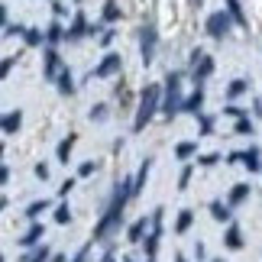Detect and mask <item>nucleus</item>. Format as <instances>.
<instances>
[{"label": "nucleus", "instance_id": "nucleus-1", "mask_svg": "<svg viewBox=\"0 0 262 262\" xmlns=\"http://www.w3.org/2000/svg\"><path fill=\"white\" fill-rule=\"evenodd\" d=\"M126 198H133V185H129V181H123V185L117 188V198H114V204H110V210H107L104 217H100V224L94 227V239L107 236L110 230H114V227L120 224V214H123V204H126Z\"/></svg>", "mask_w": 262, "mask_h": 262}, {"label": "nucleus", "instance_id": "nucleus-2", "mask_svg": "<svg viewBox=\"0 0 262 262\" xmlns=\"http://www.w3.org/2000/svg\"><path fill=\"white\" fill-rule=\"evenodd\" d=\"M159 94H162V88L159 84H146V91H143V97H139V110H136V123H133V129L139 133V129H146V123L152 120V114H156V107H159Z\"/></svg>", "mask_w": 262, "mask_h": 262}, {"label": "nucleus", "instance_id": "nucleus-3", "mask_svg": "<svg viewBox=\"0 0 262 262\" xmlns=\"http://www.w3.org/2000/svg\"><path fill=\"white\" fill-rule=\"evenodd\" d=\"M165 114L168 117H175L178 110H181V75L178 72H168V78H165Z\"/></svg>", "mask_w": 262, "mask_h": 262}, {"label": "nucleus", "instance_id": "nucleus-4", "mask_svg": "<svg viewBox=\"0 0 262 262\" xmlns=\"http://www.w3.org/2000/svg\"><path fill=\"white\" fill-rule=\"evenodd\" d=\"M227 29H230V16L224 13V10H217V13H210V16H207V36L224 39V36H227Z\"/></svg>", "mask_w": 262, "mask_h": 262}, {"label": "nucleus", "instance_id": "nucleus-5", "mask_svg": "<svg viewBox=\"0 0 262 262\" xmlns=\"http://www.w3.org/2000/svg\"><path fill=\"white\" fill-rule=\"evenodd\" d=\"M139 36H143V42H139V49H143V65H152V58H156V29L149 26Z\"/></svg>", "mask_w": 262, "mask_h": 262}, {"label": "nucleus", "instance_id": "nucleus-6", "mask_svg": "<svg viewBox=\"0 0 262 262\" xmlns=\"http://www.w3.org/2000/svg\"><path fill=\"white\" fill-rule=\"evenodd\" d=\"M120 65H123V58L110 52V55L104 58V62H100V65L94 68V78H110V75H117V72H120Z\"/></svg>", "mask_w": 262, "mask_h": 262}, {"label": "nucleus", "instance_id": "nucleus-7", "mask_svg": "<svg viewBox=\"0 0 262 262\" xmlns=\"http://www.w3.org/2000/svg\"><path fill=\"white\" fill-rule=\"evenodd\" d=\"M227 16H230V23L249 26V23H246V13H243V7H239V0H227Z\"/></svg>", "mask_w": 262, "mask_h": 262}, {"label": "nucleus", "instance_id": "nucleus-8", "mask_svg": "<svg viewBox=\"0 0 262 262\" xmlns=\"http://www.w3.org/2000/svg\"><path fill=\"white\" fill-rule=\"evenodd\" d=\"M19 123H23V114H19V110H13V114H7V117H0V129H4V133H16Z\"/></svg>", "mask_w": 262, "mask_h": 262}, {"label": "nucleus", "instance_id": "nucleus-9", "mask_svg": "<svg viewBox=\"0 0 262 262\" xmlns=\"http://www.w3.org/2000/svg\"><path fill=\"white\" fill-rule=\"evenodd\" d=\"M58 72H62V58H58L55 49H49L46 52V78H55Z\"/></svg>", "mask_w": 262, "mask_h": 262}, {"label": "nucleus", "instance_id": "nucleus-10", "mask_svg": "<svg viewBox=\"0 0 262 262\" xmlns=\"http://www.w3.org/2000/svg\"><path fill=\"white\" fill-rule=\"evenodd\" d=\"M88 33V19H84V13H75V23H72V29H68V39H81Z\"/></svg>", "mask_w": 262, "mask_h": 262}, {"label": "nucleus", "instance_id": "nucleus-11", "mask_svg": "<svg viewBox=\"0 0 262 262\" xmlns=\"http://www.w3.org/2000/svg\"><path fill=\"white\" fill-rule=\"evenodd\" d=\"M198 62H201V65H194V81H204V78H207L210 72H214V58H207V55H201V58H198Z\"/></svg>", "mask_w": 262, "mask_h": 262}, {"label": "nucleus", "instance_id": "nucleus-12", "mask_svg": "<svg viewBox=\"0 0 262 262\" xmlns=\"http://www.w3.org/2000/svg\"><path fill=\"white\" fill-rule=\"evenodd\" d=\"M75 139H78V136L72 133V136H65L62 143H58V162H68V156H72V146H75Z\"/></svg>", "mask_w": 262, "mask_h": 262}, {"label": "nucleus", "instance_id": "nucleus-13", "mask_svg": "<svg viewBox=\"0 0 262 262\" xmlns=\"http://www.w3.org/2000/svg\"><path fill=\"white\" fill-rule=\"evenodd\" d=\"M246 198H249V185H233V191H230V204H243Z\"/></svg>", "mask_w": 262, "mask_h": 262}, {"label": "nucleus", "instance_id": "nucleus-14", "mask_svg": "<svg viewBox=\"0 0 262 262\" xmlns=\"http://www.w3.org/2000/svg\"><path fill=\"white\" fill-rule=\"evenodd\" d=\"M201 104H204V91H194V94H191L188 100H185V104H181V110H201Z\"/></svg>", "mask_w": 262, "mask_h": 262}, {"label": "nucleus", "instance_id": "nucleus-15", "mask_svg": "<svg viewBox=\"0 0 262 262\" xmlns=\"http://www.w3.org/2000/svg\"><path fill=\"white\" fill-rule=\"evenodd\" d=\"M239 159L246 162V168H249V172H259V168H262V165H259L262 159H259V152H256V149H249V152H243Z\"/></svg>", "mask_w": 262, "mask_h": 262}, {"label": "nucleus", "instance_id": "nucleus-16", "mask_svg": "<svg viewBox=\"0 0 262 262\" xmlns=\"http://www.w3.org/2000/svg\"><path fill=\"white\" fill-rule=\"evenodd\" d=\"M191 220H194V214H191V210H181V214H178V224H175V233H188Z\"/></svg>", "mask_w": 262, "mask_h": 262}, {"label": "nucleus", "instance_id": "nucleus-17", "mask_svg": "<svg viewBox=\"0 0 262 262\" xmlns=\"http://www.w3.org/2000/svg\"><path fill=\"white\" fill-rule=\"evenodd\" d=\"M227 246L230 249H239V246H243V233H239V227H230L227 230Z\"/></svg>", "mask_w": 262, "mask_h": 262}, {"label": "nucleus", "instance_id": "nucleus-18", "mask_svg": "<svg viewBox=\"0 0 262 262\" xmlns=\"http://www.w3.org/2000/svg\"><path fill=\"white\" fill-rule=\"evenodd\" d=\"M58 91H62V94H72V91H75V81H72L68 72H58Z\"/></svg>", "mask_w": 262, "mask_h": 262}, {"label": "nucleus", "instance_id": "nucleus-19", "mask_svg": "<svg viewBox=\"0 0 262 262\" xmlns=\"http://www.w3.org/2000/svg\"><path fill=\"white\" fill-rule=\"evenodd\" d=\"M246 81H243V78H236V81H230V88H227V94L230 97H239V94H246Z\"/></svg>", "mask_w": 262, "mask_h": 262}, {"label": "nucleus", "instance_id": "nucleus-20", "mask_svg": "<svg viewBox=\"0 0 262 262\" xmlns=\"http://www.w3.org/2000/svg\"><path fill=\"white\" fill-rule=\"evenodd\" d=\"M210 214H214V220H220V224H224V220H230V210L220 204V201H214V204H210Z\"/></svg>", "mask_w": 262, "mask_h": 262}, {"label": "nucleus", "instance_id": "nucleus-21", "mask_svg": "<svg viewBox=\"0 0 262 262\" xmlns=\"http://www.w3.org/2000/svg\"><path fill=\"white\" fill-rule=\"evenodd\" d=\"M143 233H146V220H136V224L129 227V239H133V243H139V239H143Z\"/></svg>", "mask_w": 262, "mask_h": 262}, {"label": "nucleus", "instance_id": "nucleus-22", "mask_svg": "<svg viewBox=\"0 0 262 262\" xmlns=\"http://www.w3.org/2000/svg\"><path fill=\"white\" fill-rule=\"evenodd\" d=\"M46 256H49V249H46V246H39V249H33L29 256H23L19 262H46Z\"/></svg>", "mask_w": 262, "mask_h": 262}, {"label": "nucleus", "instance_id": "nucleus-23", "mask_svg": "<svg viewBox=\"0 0 262 262\" xmlns=\"http://www.w3.org/2000/svg\"><path fill=\"white\" fill-rule=\"evenodd\" d=\"M39 236H42V227H39V224H33V230H29V233H26L23 239H19V243H23V246H33Z\"/></svg>", "mask_w": 262, "mask_h": 262}, {"label": "nucleus", "instance_id": "nucleus-24", "mask_svg": "<svg viewBox=\"0 0 262 262\" xmlns=\"http://www.w3.org/2000/svg\"><path fill=\"white\" fill-rule=\"evenodd\" d=\"M194 149H198L194 143H178V146H175V156H178V159H188Z\"/></svg>", "mask_w": 262, "mask_h": 262}, {"label": "nucleus", "instance_id": "nucleus-25", "mask_svg": "<svg viewBox=\"0 0 262 262\" xmlns=\"http://www.w3.org/2000/svg\"><path fill=\"white\" fill-rule=\"evenodd\" d=\"M23 36H26V46H39V42H42V33H39V29H23Z\"/></svg>", "mask_w": 262, "mask_h": 262}, {"label": "nucleus", "instance_id": "nucleus-26", "mask_svg": "<svg viewBox=\"0 0 262 262\" xmlns=\"http://www.w3.org/2000/svg\"><path fill=\"white\" fill-rule=\"evenodd\" d=\"M46 39H49V42H58V39H65L62 26H58V23H52V26H49V33H46Z\"/></svg>", "mask_w": 262, "mask_h": 262}, {"label": "nucleus", "instance_id": "nucleus-27", "mask_svg": "<svg viewBox=\"0 0 262 262\" xmlns=\"http://www.w3.org/2000/svg\"><path fill=\"white\" fill-rule=\"evenodd\" d=\"M46 207H49V201H36V204H29V210H26V214H29V217H36V214H42Z\"/></svg>", "mask_w": 262, "mask_h": 262}, {"label": "nucleus", "instance_id": "nucleus-28", "mask_svg": "<svg viewBox=\"0 0 262 262\" xmlns=\"http://www.w3.org/2000/svg\"><path fill=\"white\" fill-rule=\"evenodd\" d=\"M55 220H58V224H68V220H72V210H68V207L62 204V207L55 210Z\"/></svg>", "mask_w": 262, "mask_h": 262}, {"label": "nucleus", "instance_id": "nucleus-29", "mask_svg": "<svg viewBox=\"0 0 262 262\" xmlns=\"http://www.w3.org/2000/svg\"><path fill=\"white\" fill-rule=\"evenodd\" d=\"M104 16H107V19H117V16H120V10H117V4H114V0H107V7H104Z\"/></svg>", "mask_w": 262, "mask_h": 262}, {"label": "nucleus", "instance_id": "nucleus-30", "mask_svg": "<svg viewBox=\"0 0 262 262\" xmlns=\"http://www.w3.org/2000/svg\"><path fill=\"white\" fill-rule=\"evenodd\" d=\"M236 133H253V123H249L246 117H239L236 120Z\"/></svg>", "mask_w": 262, "mask_h": 262}, {"label": "nucleus", "instance_id": "nucleus-31", "mask_svg": "<svg viewBox=\"0 0 262 262\" xmlns=\"http://www.w3.org/2000/svg\"><path fill=\"white\" fill-rule=\"evenodd\" d=\"M13 62L16 58H4V62H0V78H7L10 72H13Z\"/></svg>", "mask_w": 262, "mask_h": 262}, {"label": "nucleus", "instance_id": "nucleus-32", "mask_svg": "<svg viewBox=\"0 0 262 262\" xmlns=\"http://www.w3.org/2000/svg\"><path fill=\"white\" fill-rule=\"evenodd\" d=\"M94 168H97V165H94V162H84V165H81V178H88V175H91V172H94Z\"/></svg>", "mask_w": 262, "mask_h": 262}, {"label": "nucleus", "instance_id": "nucleus-33", "mask_svg": "<svg viewBox=\"0 0 262 262\" xmlns=\"http://www.w3.org/2000/svg\"><path fill=\"white\" fill-rule=\"evenodd\" d=\"M210 129H214V123H210V120L204 117V120H201V133H210Z\"/></svg>", "mask_w": 262, "mask_h": 262}, {"label": "nucleus", "instance_id": "nucleus-34", "mask_svg": "<svg viewBox=\"0 0 262 262\" xmlns=\"http://www.w3.org/2000/svg\"><path fill=\"white\" fill-rule=\"evenodd\" d=\"M91 117H94V120H100V117H104V104H97L94 110H91Z\"/></svg>", "mask_w": 262, "mask_h": 262}, {"label": "nucleus", "instance_id": "nucleus-35", "mask_svg": "<svg viewBox=\"0 0 262 262\" xmlns=\"http://www.w3.org/2000/svg\"><path fill=\"white\" fill-rule=\"evenodd\" d=\"M36 175L46 181V178H49V168H46V165H36Z\"/></svg>", "mask_w": 262, "mask_h": 262}, {"label": "nucleus", "instance_id": "nucleus-36", "mask_svg": "<svg viewBox=\"0 0 262 262\" xmlns=\"http://www.w3.org/2000/svg\"><path fill=\"white\" fill-rule=\"evenodd\" d=\"M0 26H7V7H0Z\"/></svg>", "mask_w": 262, "mask_h": 262}, {"label": "nucleus", "instance_id": "nucleus-37", "mask_svg": "<svg viewBox=\"0 0 262 262\" xmlns=\"http://www.w3.org/2000/svg\"><path fill=\"white\" fill-rule=\"evenodd\" d=\"M84 256H88V249H81V253L75 256V262H84Z\"/></svg>", "mask_w": 262, "mask_h": 262}, {"label": "nucleus", "instance_id": "nucleus-38", "mask_svg": "<svg viewBox=\"0 0 262 262\" xmlns=\"http://www.w3.org/2000/svg\"><path fill=\"white\" fill-rule=\"evenodd\" d=\"M49 262H65V256H52V259H49Z\"/></svg>", "mask_w": 262, "mask_h": 262}, {"label": "nucleus", "instance_id": "nucleus-39", "mask_svg": "<svg viewBox=\"0 0 262 262\" xmlns=\"http://www.w3.org/2000/svg\"><path fill=\"white\" fill-rule=\"evenodd\" d=\"M0 181H7V168H0Z\"/></svg>", "mask_w": 262, "mask_h": 262}, {"label": "nucleus", "instance_id": "nucleus-40", "mask_svg": "<svg viewBox=\"0 0 262 262\" xmlns=\"http://www.w3.org/2000/svg\"><path fill=\"white\" fill-rule=\"evenodd\" d=\"M104 262H114V256H104Z\"/></svg>", "mask_w": 262, "mask_h": 262}, {"label": "nucleus", "instance_id": "nucleus-41", "mask_svg": "<svg viewBox=\"0 0 262 262\" xmlns=\"http://www.w3.org/2000/svg\"><path fill=\"white\" fill-rule=\"evenodd\" d=\"M214 262H224V259H214Z\"/></svg>", "mask_w": 262, "mask_h": 262}, {"label": "nucleus", "instance_id": "nucleus-42", "mask_svg": "<svg viewBox=\"0 0 262 262\" xmlns=\"http://www.w3.org/2000/svg\"><path fill=\"white\" fill-rule=\"evenodd\" d=\"M0 262H4V256H0Z\"/></svg>", "mask_w": 262, "mask_h": 262}, {"label": "nucleus", "instance_id": "nucleus-43", "mask_svg": "<svg viewBox=\"0 0 262 262\" xmlns=\"http://www.w3.org/2000/svg\"><path fill=\"white\" fill-rule=\"evenodd\" d=\"M178 262H185V259H178Z\"/></svg>", "mask_w": 262, "mask_h": 262}]
</instances>
